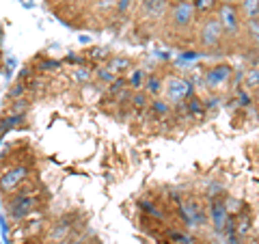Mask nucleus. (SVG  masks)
Segmentation results:
<instances>
[{"instance_id":"nucleus-1","label":"nucleus","mask_w":259,"mask_h":244,"mask_svg":"<svg viewBox=\"0 0 259 244\" xmlns=\"http://www.w3.org/2000/svg\"><path fill=\"white\" fill-rule=\"evenodd\" d=\"M41 203H44L41 192L39 194H20V192H15L11 197V201L7 203V212H9L11 221H26L28 216L39 212Z\"/></svg>"},{"instance_id":"nucleus-2","label":"nucleus","mask_w":259,"mask_h":244,"mask_svg":"<svg viewBox=\"0 0 259 244\" xmlns=\"http://www.w3.org/2000/svg\"><path fill=\"white\" fill-rule=\"evenodd\" d=\"M168 26L177 32H186L197 24V9H194L192 0H177L175 5H171L168 9Z\"/></svg>"},{"instance_id":"nucleus-3","label":"nucleus","mask_w":259,"mask_h":244,"mask_svg":"<svg viewBox=\"0 0 259 244\" xmlns=\"http://www.w3.org/2000/svg\"><path fill=\"white\" fill-rule=\"evenodd\" d=\"M225 39H227L225 30H223L216 15H207V18H203V22L199 24V30H197L199 46L203 48V50H216V48L223 46Z\"/></svg>"},{"instance_id":"nucleus-4","label":"nucleus","mask_w":259,"mask_h":244,"mask_svg":"<svg viewBox=\"0 0 259 244\" xmlns=\"http://www.w3.org/2000/svg\"><path fill=\"white\" fill-rule=\"evenodd\" d=\"M194 97V85L188 78L182 76H166L164 78V100L171 102L173 106H182Z\"/></svg>"},{"instance_id":"nucleus-5","label":"nucleus","mask_w":259,"mask_h":244,"mask_svg":"<svg viewBox=\"0 0 259 244\" xmlns=\"http://www.w3.org/2000/svg\"><path fill=\"white\" fill-rule=\"evenodd\" d=\"M216 18L225 30V37H240L244 32V20L240 15V9L233 5H218Z\"/></svg>"},{"instance_id":"nucleus-6","label":"nucleus","mask_w":259,"mask_h":244,"mask_svg":"<svg viewBox=\"0 0 259 244\" xmlns=\"http://www.w3.org/2000/svg\"><path fill=\"white\" fill-rule=\"evenodd\" d=\"M177 216L182 218L186 227H199V225H205L207 210L203 208V203L197 197H186L180 206H177Z\"/></svg>"},{"instance_id":"nucleus-7","label":"nucleus","mask_w":259,"mask_h":244,"mask_svg":"<svg viewBox=\"0 0 259 244\" xmlns=\"http://www.w3.org/2000/svg\"><path fill=\"white\" fill-rule=\"evenodd\" d=\"M231 78H233V67L231 65L218 63V65H214V67L205 69L203 85H205V89H209V91H221V89L231 85Z\"/></svg>"},{"instance_id":"nucleus-8","label":"nucleus","mask_w":259,"mask_h":244,"mask_svg":"<svg viewBox=\"0 0 259 244\" xmlns=\"http://www.w3.org/2000/svg\"><path fill=\"white\" fill-rule=\"evenodd\" d=\"M30 177V167L26 165H13L0 173V192L11 194Z\"/></svg>"},{"instance_id":"nucleus-9","label":"nucleus","mask_w":259,"mask_h":244,"mask_svg":"<svg viewBox=\"0 0 259 244\" xmlns=\"http://www.w3.org/2000/svg\"><path fill=\"white\" fill-rule=\"evenodd\" d=\"M168 0H141L139 3V18L143 22H160L168 15Z\"/></svg>"},{"instance_id":"nucleus-10","label":"nucleus","mask_w":259,"mask_h":244,"mask_svg":"<svg viewBox=\"0 0 259 244\" xmlns=\"http://www.w3.org/2000/svg\"><path fill=\"white\" fill-rule=\"evenodd\" d=\"M207 216H209V221H212L214 225V229L218 233H225L227 231V225L231 223V218L229 212L225 210V203H223V197H216L209 201V206H207Z\"/></svg>"},{"instance_id":"nucleus-11","label":"nucleus","mask_w":259,"mask_h":244,"mask_svg":"<svg viewBox=\"0 0 259 244\" xmlns=\"http://www.w3.org/2000/svg\"><path fill=\"white\" fill-rule=\"evenodd\" d=\"M71 231H74V214H67V216L59 218V221L50 227L48 238H50L52 242H56V244H61V242H65L69 238Z\"/></svg>"},{"instance_id":"nucleus-12","label":"nucleus","mask_w":259,"mask_h":244,"mask_svg":"<svg viewBox=\"0 0 259 244\" xmlns=\"http://www.w3.org/2000/svg\"><path fill=\"white\" fill-rule=\"evenodd\" d=\"M106 67L108 71H112L115 76H127L130 71H132V59L130 56H123V54H115V56H110L108 63H106Z\"/></svg>"},{"instance_id":"nucleus-13","label":"nucleus","mask_w":259,"mask_h":244,"mask_svg":"<svg viewBox=\"0 0 259 244\" xmlns=\"http://www.w3.org/2000/svg\"><path fill=\"white\" fill-rule=\"evenodd\" d=\"M180 110H184L186 115H188L190 119H203L205 117V100H201V97H190L186 104H182Z\"/></svg>"},{"instance_id":"nucleus-14","label":"nucleus","mask_w":259,"mask_h":244,"mask_svg":"<svg viewBox=\"0 0 259 244\" xmlns=\"http://www.w3.org/2000/svg\"><path fill=\"white\" fill-rule=\"evenodd\" d=\"M143 91L147 93L151 100H156V97L164 95V78L158 76V74H147V78H145Z\"/></svg>"},{"instance_id":"nucleus-15","label":"nucleus","mask_w":259,"mask_h":244,"mask_svg":"<svg viewBox=\"0 0 259 244\" xmlns=\"http://www.w3.org/2000/svg\"><path fill=\"white\" fill-rule=\"evenodd\" d=\"M139 210L145 214V216H149V218H153V221H164L166 218V212L162 210L158 203H153L149 197H143V199H139Z\"/></svg>"},{"instance_id":"nucleus-16","label":"nucleus","mask_w":259,"mask_h":244,"mask_svg":"<svg viewBox=\"0 0 259 244\" xmlns=\"http://www.w3.org/2000/svg\"><path fill=\"white\" fill-rule=\"evenodd\" d=\"M149 112H151V117H156V119H168L173 112V104L166 102L164 97H156V100H151V104H149Z\"/></svg>"},{"instance_id":"nucleus-17","label":"nucleus","mask_w":259,"mask_h":244,"mask_svg":"<svg viewBox=\"0 0 259 244\" xmlns=\"http://www.w3.org/2000/svg\"><path fill=\"white\" fill-rule=\"evenodd\" d=\"M24 121H26V115H5L0 119V138H3L7 132H11V130L20 128Z\"/></svg>"},{"instance_id":"nucleus-18","label":"nucleus","mask_w":259,"mask_h":244,"mask_svg":"<svg viewBox=\"0 0 259 244\" xmlns=\"http://www.w3.org/2000/svg\"><path fill=\"white\" fill-rule=\"evenodd\" d=\"M125 78H127V85H130V89H132V91H143L145 78H147V71L141 69V67H134Z\"/></svg>"},{"instance_id":"nucleus-19","label":"nucleus","mask_w":259,"mask_h":244,"mask_svg":"<svg viewBox=\"0 0 259 244\" xmlns=\"http://www.w3.org/2000/svg\"><path fill=\"white\" fill-rule=\"evenodd\" d=\"M242 20H253L259 18V0H242L238 5Z\"/></svg>"},{"instance_id":"nucleus-20","label":"nucleus","mask_w":259,"mask_h":244,"mask_svg":"<svg viewBox=\"0 0 259 244\" xmlns=\"http://www.w3.org/2000/svg\"><path fill=\"white\" fill-rule=\"evenodd\" d=\"M244 35L248 37V42L253 48L259 50V18L244 20Z\"/></svg>"},{"instance_id":"nucleus-21","label":"nucleus","mask_w":259,"mask_h":244,"mask_svg":"<svg viewBox=\"0 0 259 244\" xmlns=\"http://www.w3.org/2000/svg\"><path fill=\"white\" fill-rule=\"evenodd\" d=\"M242 89H246V91H257L259 89V67H250L244 71V76H242Z\"/></svg>"},{"instance_id":"nucleus-22","label":"nucleus","mask_w":259,"mask_h":244,"mask_svg":"<svg viewBox=\"0 0 259 244\" xmlns=\"http://www.w3.org/2000/svg\"><path fill=\"white\" fill-rule=\"evenodd\" d=\"M71 78H74V83H78V85H89L95 78V74H93L91 67L80 65V67H74V71H71Z\"/></svg>"},{"instance_id":"nucleus-23","label":"nucleus","mask_w":259,"mask_h":244,"mask_svg":"<svg viewBox=\"0 0 259 244\" xmlns=\"http://www.w3.org/2000/svg\"><path fill=\"white\" fill-rule=\"evenodd\" d=\"M125 89H130V85H127V78L125 76H117L115 80H112V85H108L106 87V93L112 97V100H117V97L125 91Z\"/></svg>"},{"instance_id":"nucleus-24","label":"nucleus","mask_w":259,"mask_h":244,"mask_svg":"<svg viewBox=\"0 0 259 244\" xmlns=\"http://www.w3.org/2000/svg\"><path fill=\"white\" fill-rule=\"evenodd\" d=\"M250 214L248 212H242V214H238L236 216V235L238 238H244V235H248L250 233Z\"/></svg>"},{"instance_id":"nucleus-25","label":"nucleus","mask_w":259,"mask_h":244,"mask_svg":"<svg viewBox=\"0 0 259 244\" xmlns=\"http://www.w3.org/2000/svg\"><path fill=\"white\" fill-rule=\"evenodd\" d=\"M84 54H87V61H97V63H102V65H106L108 59L112 56L108 48H91V50L84 52Z\"/></svg>"},{"instance_id":"nucleus-26","label":"nucleus","mask_w":259,"mask_h":244,"mask_svg":"<svg viewBox=\"0 0 259 244\" xmlns=\"http://www.w3.org/2000/svg\"><path fill=\"white\" fill-rule=\"evenodd\" d=\"M149 95L145 91H134L132 93V102H130V106H132L134 110H147L149 108Z\"/></svg>"},{"instance_id":"nucleus-27","label":"nucleus","mask_w":259,"mask_h":244,"mask_svg":"<svg viewBox=\"0 0 259 244\" xmlns=\"http://www.w3.org/2000/svg\"><path fill=\"white\" fill-rule=\"evenodd\" d=\"M93 74H95V80L97 83H102V85H112V80H115L117 76L112 74V71H108V67L106 65H97V67L93 69Z\"/></svg>"},{"instance_id":"nucleus-28","label":"nucleus","mask_w":259,"mask_h":244,"mask_svg":"<svg viewBox=\"0 0 259 244\" xmlns=\"http://www.w3.org/2000/svg\"><path fill=\"white\" fill-rule=\"evenodd\" d=\"M26 91H28V87L26 83H22V80H18L9 91H7V100L9 102H15V100H22V97H26Z\"/></svg>"},{"instance_id":"nucleus-29","label":"nucleus","mask_w":259,"mask_h":244,"mask_svg":"<svg viewBox=\"0 0 259 244\" xmlns=\"http://www.w3.org/2000/svg\"><path fill=\"white\" fill-rule=\"evenodd\" d=\"M166 238H168V242H173V244H194V240L182 229H168Z\"/></svg>"},{"instance_id":"nucleus-30","label":"nucleus","mask_w":259,"mask_h":244,"mask_svg":"<svg viewBox=\"0 0 259 244\" xmlns=\"http://www.w3.org/2000/svg\"><path fill=\"white\" fill-rule=\"evenodd\" d=\"M194 9H197V15H203V13H212L218 9V0H192Z\"/></svg>"},{"instance_id":"nucleus-31","label":"nucleus","mask_w":259,"mask_h":244,"mask_svg":"<svg viewBox=\"0 0 259 244\" xmlns=\"http://www.w3.org/2000/svg\"><path fill=\"white\" fill-rule=\"evenodd\" d=\"M223 203H225V210L229 212V216H238V214H242V208H244V203H242L240 199L227 197V194H223Z\"/></svg>"},{"instance_id":"nucleus-32","label":"nucleus","mask_w":259,"mask_h":244,"mask_svg":"<svg viewBox=\"0 0 259 244\" xmlns=\"http://www.w3.org/2000/svg\"><path fill=\"white\" fill-rule=\"evenodd\" d=\"M93 9L100 13H110L117 9V0H93Z\"/></svg>"},{"instance_id":"nucleus-33","label":"nucleus","mask_w":259,"mask_h":244,"mask_svg":"<svg viewBox=\"0 0 259 244\" xmlns=\"http://www.w3.org/2000/svg\"><path fill=\"white\" fill-rule=\"evenodd\" d=\"M26 110H28V100L26 97H22V100L11 102V108H9L7 115H26Z\"/></svg>"},{"instance_id":"nucleus-34","label":"nucleus","mask_w":259,"mask_h":244,"mask_svg":"<svg viewBox=\"0 0 259 244\" xmlns=\"http://www.w3.org/2000/svg\"><path fill=\"white\" fill-rule=\"evenodd\" d=\"M61 61H56V59H41L37 63V69L39 71H56V69H61Z\"/></svg>"},{"instance_id":"nucleus-35","label":"nucleus","mask_w":259,"mask_h":244,"mask_svg":"<svg viewBox=\"0 0 259 244\" xmlns=\"http://www.w3.org/2000/svg\"><path fill=\"white\" fill-rule=\"evenodd\" d=\"M199 59V52H182V56L177 59V63L180 65H186V63H192Z\"/></svg>"},{"instance_id":"nucleus-36","label":"nucleus","mask_w":259,"mask_h":244,"mask_svg":"<svg viewBox=\"0 0 259 244\" xmlns=\"http://www.w3.org/2000/svg\"><path fill=\"white\" fill-rule=\"evenodd\" d=\"M65 63H71V65H76V67H80V65H84V63H87V56L67 54V56H65Z\"/></svg>"},{"instance_id":"nucleus-37","label":"nucleus","mask_w":259,"mask_h":244,"mask_svg":"<svg viewBox=\"0 0 259 244\" xmlns=\"http://www.w3.org/2000/svg\"><path fill=\"white\" fill-rule=\"evenodd\" d=\"M132 3L134 0H117V13H121V15L127 13V9L132 7Z\"/></svg>"},{"instance_id":"nucleus-38","label":"nucleus","mask_w":259,"mask_h":244,"mask_svg":"<svg viewBox=\"0 0 259 244\" xmlns=\"http://www.w3.org/2000/svg\"><path fill=\"white\" fill-rule=\"evenodd\" d=\"M223 104L221 97H209V100H205V108L207 110H218V106Z\"/></svg>"},{"instance_id":"nucleus-39","label":"nucleus","mask_w":259,"mask_h":244,"mask_svg":"<svg viewBox=\"0 0 259 244\" xmlns=\"http://www.w3.org/2000/svg\"><path fill=\"white\" fill-rule=\"evenodd\" d=\"M242 3V0H218V5H233V7H238Z\"/></svg>"},{"instance_id":"nucleus-40","label":"nucleus","mask_w":259,"mask_h":244,"mask_svg":"<svg viewBox=\"0 0 259 244\" xmlns=\"http://www.w3.org/2000/svg\"><path fill=\"white\" fill-rule=\"evenodd\" d=\"M61 244H80V238H67V240L61 242Z\"/></svg>"}]
</instances>
